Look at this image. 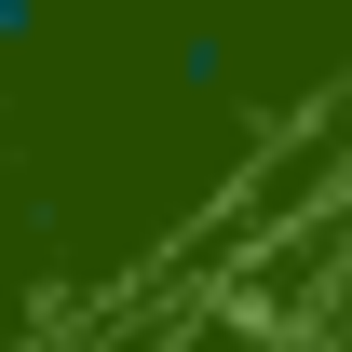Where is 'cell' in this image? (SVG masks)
<instances>
[{"instance_id": "6da1fadb", "label": "cell", "mask_w": 352, "mask_h": 352, "mask_svg": "<svg viewBox=\"0 0 352 352\" xmlns=\"http://www.w3.org/2000/svg\"><path fill=\"white\" fill-rule=\"evenodd\" d=\"M28 28H41V0H0V41H28Z\"/></svg>"}]
</instances>
